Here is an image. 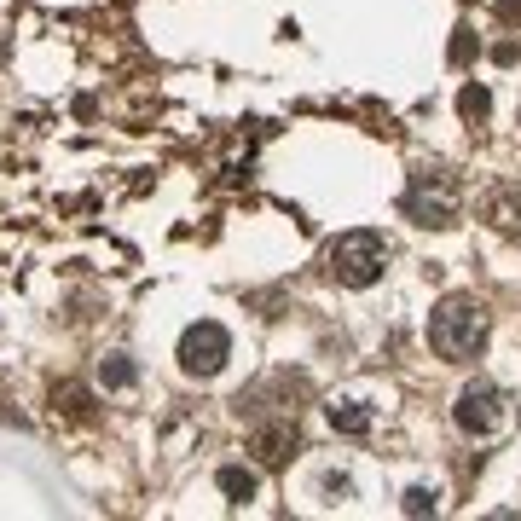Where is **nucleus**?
I'll use <instances>...</instances> for the list:
<instances>
[{"label":"nucleus","mask_w":521,"mask_h":521,"mask_svg":"<svg viewBox=\"0 0 521 521\" xmlns=\"http://www.w3.org/2000/svg\"><path fill=\"white\" fill-rule=\"evenodd\" d=\"M481 342H487V307L475 296H446L429 313V348L440 359H475Z\"/></svg>","instance_id":"nucleus-1"},{"label":"nucleus","mask_w":521,"mask_h":521,"mask_svg":"<svg viewBox=\"0 0 521 521\" xmlns=\"http://www.w3.org/2000/svg\"><path fill=\"white\" fill-rule=\"evenodd\" d=\"M446 58H452V64H469V58H475V29H452V47H446Z\"/></svg>","instance_id":"nucleus-12"},{"label":"nucleus","mask_w":521,"mask_h":521,"mask_svg":"<svg viewBox=\"0 0 521 521\" xmlns=\"http://www.w3.org/2000/svg\"><path fill=\"white\" fill-rule=\"evenodd\" d=\"M99 383L105 388H134V365H128L122 354H110L105 365H99Z\"/></svg>","instance_id":"nucleus-10"},{"label":"nucleus","mask_w":521,"mask_h":521,"mask_svg":"<svg viewBox=\"0 0 521 521\" xmlns=\"http://www.w3.org/2000/svg\"><path fill=\"white\" fill-rule=\"evenodd\" d=\"M226 359H232V336H226V325H215V319L186 325V336H180V371H186V377H215Z\"/></svg>","instance_id":"nucleus-3"},{"label":"nucleus","mask_w":521,"mask_h":521,"mask_svg":"<svg viewBox=\"0 0 521 521\" xmlns=\"http://www.w3.org/2000/svg\"><path fill=\"white\" fill-rule=\"evenodd\" d=\"M53 400H58V406H64L70 417H87V412H93V406H87V388H82V383H58Z\"/></svg>","instance_id":"nucleus-11"},{"label":"nucleus","mask_w":521,"mask_h":521,"mask_svg":"<svg viewBox=\"0 0 521 521\" xmlns=\"http://www.w3.org/2000/svg\"><path fill=\"white\" fill-rule=\"evenodd\" d=\"M521 58V41H498L493 47V64H516Z\"/></svg>","instance_id":"nucleus-14"},{"label":"nucleus","mask_w":521,"mask_h":521,"mask_svg":"<svg viewBox=\"0 0 521 521\" xmlns=\"http://www.w3.org/2000/svg\"><path fill=\"white\" fill-rule=\"evenodd\" d=\"M498 18H504V24H521V0H498Z\"/></svg>","instance_id":"nucleus-15"},{"label":"nucleus","mask_w":521,"mask_h":521,"mask_svg":"<svg viewBox=\"0 0 521 521\" xmlns=\"http://www.w3.org/2000/svg\"><path fill=\"white\" fill-rule=\"evenodd\" d=\"M406 215L417 220V226H452V215H458V197H452V186H429V180H417L412 192H406Z\"/></svg>","instance_id":"nucleus-5"},{"label":"nucleus","mask_w":521,"mask_h":521,"mask_svg":"<svg viewBox=\"0 0 521 521\" xmlns=\"http://www.w3.org/2000/svg\"><path fill=\"white\" fill-rule=\"evenodd\" d=\"M452 417H458L464 435H493L498 423H504V394H498L493 383H469L464 394H458Z\"/></svg>","instance_id":"nucleus-4"},{"label":"nucleus","mask_w":521,"mask_h":521,"mask_svg":"<svg viewBox=\"0 0 521 521\" xmlns=\"http://www.w3.org/2000/svg\"><path fill=\"white\" fill-rule=\"evenodd\" d=\"M458 110H464V122H487V110H493V93L481 82H469L464 93H458Z\"/></svg>","instance_id":"nucleus-9"},{"label":"nucleus","mask_w":521,"mask_h":521,"mask_svg":"<svg viewBox=\"0 0 521 521\" xmlns=\"http://www.w3.org/2000/svg\"><path fill=\"white\" fill-rule=\"evenodd\" d=\"M290 452H296V423H273V429H255V458L267 469L290 464Z\"/></svg>","instance_id":"nucleus-6"},{"label":"nucleus","mask_w":521,"mask_h":521,"mask_svg":"<svg viewBox=\"0 0 521 521\" xmlns=\"http://www.w3.org/2000/svg\"><path fill=\"white\" fill-rule=\"evenodd\" d=\"M325 267H330L336 284L365 290V284H377V278L388 273V244L377 232H342V238L325 249Z\"/></svg>","instance_id":"nucleus-2"},{"label":"nucleus","mask_w":521,"mask_h":521,"mask_svg":"<svg viewBox=\"0 0 521 521\" xmlns=\"http://www.w3.org/2000/svg\"><path fill=\"white\" fill-rule=\"evenodd\" d=\"M400 510H406V516H429V510H435V493H429V487H412V493L400 498Z\"/></svg>","instance_id":"nucleus-13"},{"label":"nucleus","mask_w":521,"mask_h":521,"mask_svg":"<svg viewBox=\"0 0 521 521\" xmlns=\"http://www.w3.org/2000/svg\"><path fill=\"white\" fill-rule=\"evenodd\" d=\"M215 487L226 498H232V504H249V498H255V487H261V481H255V469H244V464H226L215 475Z\"/></svg>","instance_id":"nucleus-7"},{"label":"nucleus","mask_w":521,"mask_h":521,"mask_svg":"<svg viewBox=\"0 0 521 521\" xmlns=\"http://www.w3.org/2000/svg\"><path fill=\"white\" fill-rule=\"evenodd\" d=\"M330 429H336V435H365V429H371V406H359V400L330 406Z\"/></svg>","instance_id":"nucleus-8"}]
</instances>
